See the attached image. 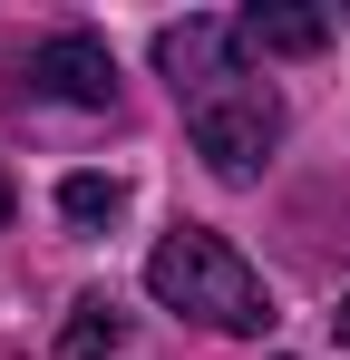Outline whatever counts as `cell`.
I'll list each match as a JSON object with an SVG mask.
<instances>
[{
	"label": "cell",
	"mask_w": 350,
	"mask_h": 360,
	"mask_svg": "<svg viewBox=\"0 0 350 360\" xmlns=\"http://www.w3.org/2000/svg\"><path fill=\"white\" fill-rule=\"evenodd\" d=\"M146 292L166 302V311L214 321V331H263V321H273L263 273H253V263H243L224 234H205V224H175V234L146 253Z\"/></svg>",
	"instance_id": "cell-1"
},
{
	"label": "cell",
	"mask_w": 350,
	"mask_h": 360,
	"mask_svg": "<svg viewBox=\"0 0 350 360\" xmlns=\"http://www.w3.org/2000/svg\"><path fill=\"white\" fill-rule=\"evenodd\" d=\"M185 136H195V156H205L224 185H243V176H263V156L283 146V98L243 68V78H224V88L185 98Z\"/></svg>",
	"instance_id": "cell-2"
},
{
	"label": "cell",
	"mask_w": 350,
	"mask_h": 360,
	"mask_svg": "<svg viewBox=\"0 0 350 360\" xmlns=\"http://www.w3.org/2000/svg\"><path fill=\"white\" fill-rule=\"evenodd\" d=\"M30 88L58 98V108H117V59L108 39H88V30H58L30 49Z\"/></svg>",
	"instance_id": "cell-3"
},
{
	"label": "cell",
	"mask_w": 350,
	"mask_h": 360,
	"mask_svg": "<svg viewBox=\"0 0 350 360\" xmlns=\"http://www.w3.org/2000/svg\"><path fill=\"white\" fill-rule=\"evenodd\" d=\"M156 68L175 78V98H205V88L243 78V30L233 20H166L156 30Z\"/></svg>",
	"instance_id": "cell-4"
},
{
	"label": "cell",
	"mask_w": 350,
	"mask_h": 360,
	"mask_svg": "<svg viewBox=\"0 0 350 360\" xmlns=\"http://www.w3.org/2000/svg\"><path fill=\"white\" fill-rule=\"evenodd\" d=\"M233 30H243V49H263V59H321V49H331V20H321V10H243Z\"/></svg>",
	"instance_id": "cell-5"
},
{
	"label": "cell",
	"mask_w": 350,
	"mask_h": 360,
	"mask_svg": "<svg viewBox=\"0 0 350 360\" xmlns=\"http://www.w3.org/2000/svg\"><path fill=\"white\" fill-rule=\"evenodd\" d=\"M117 341H127V321H117L108 292H88L78 311H68V331H58V360H108Z\"/></svg>",
	"instance_id": "cell-6"
},
{
	"label": "cell",
	"mask_w": 350,
	"mask_h": 360,
	"mask_svg": "<svg viewBox=\"0 0 350 360\" xmlns=\"http://www.w3.org/2000/svg\"><path fill=\"white\" fill-rule=\"evenodd\" d=\"M58 214H68V224H117V214H127V185L117 176H68L58 185Z\"/></svg>",
	"instance_id": "cell-7"
},
{
	"label": "cell",
	"mask_w": 350,
	"mask_h": 360,
	"mask_svg": "<svg viewBox=\"0 0 350 360\" xmlns=\"http://www.w3.org/2000/svg\"><path fill=\"white\" fill-rule=\"evenodd\" d=\"M0 224H10V176H0Z\"/></svg>",
	"instance_id": "cell-8"
},
{
	"label": "cell",
	"mask_w": 350,
	"mask_h": 360,
	"mask_svg": "<svg viewBox=\"0 0 350 360\" xmlns=\"http://www.w3.org/2000/svg\"><path fill=\"white\" fill-rule=\"evenodd\" d=\"M331 321H341V341H350V302H341V311H331Z\"/></svg>",
	"instance_id": "cell-9"
}]
</instances>
